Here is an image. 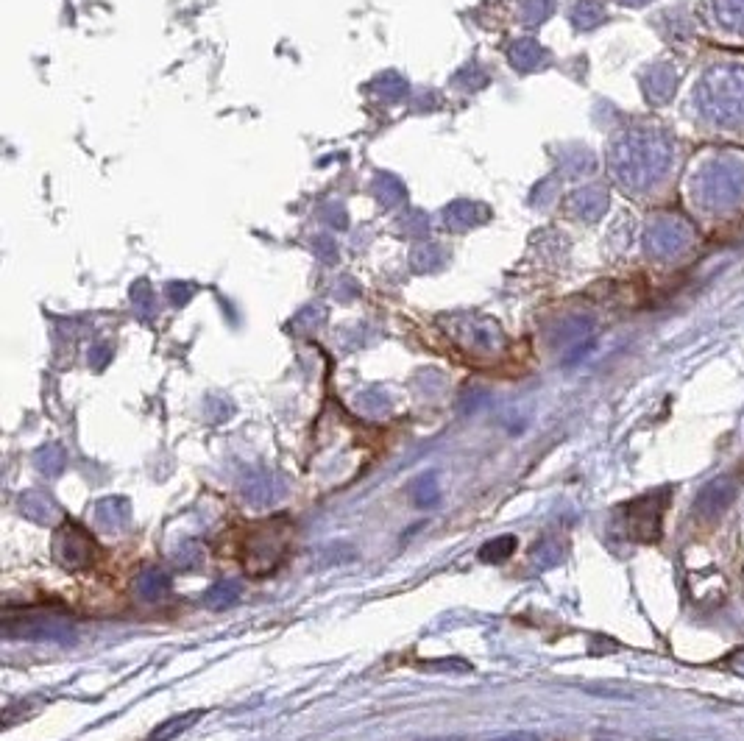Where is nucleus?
I'll return each mask as SVG.
<instances>
[{
	"mask_svg": "<svg viewBox=\"0 0 744 741\" xmlns=\"http://www.w3.org/2000/svg\"><path fill=\"white\" fill-rule=\"evenodd\" d=\"M240 594H243V585L235 583V580H221V583L209 585V591L204 594V605L212 611H226L240 599Z\"/></svg>",
	"mask_w": 744,
	"mask_h": 741,
	"instance_id": "9d476101",
	"label": "nucleus"
},
{
	"mask_svg": "<svg viewBox=\"0 0 744 741\" xmlns=\"http://www.w3.org/2000/svg\"><path fill=\"white\" fill-rule=\"evenodd\" d=\"M98 555V546L92 541V535L76 524V521L65 519L56 533H53V560L67 569V572H81L92 566V560Z\"/></svg>",
	"mask_w": 744,
	"mask_h": 741,
	"instance_id": "20e7f679",
	"label": "nucleus"
},
{
	"mask_svg": "<svg viewBox=\"0 0 744 741\" xmlns=\"http://www.w3.org/2000/svg\"><path fill=\"white\" fill-rule=\"evenodd\" d=\"M499 741H536L533 736H508V739H499Z\"/></svg>",
	"mask_w": 744,
	"mask_h": 741,
	"instance_id": "f3484780",
	"label": "nucleus"
},
{
	"mask_svg": "<svg viewBox=\"0 0 744 741\" xmlns=\"http://www.w3.org/2000/svg\"><path fill=\"white\" fill-rule=\"evenodd\" d=\"M516 541H519L516 535H499L494 541L480 546L477 558L483 560V563H505L516 552Z\"/></svg>",
	"mask_w": 744,
	"mask_h": 741,
	"instance_id": "f8f14e48",
	"label": "nucleus"
},
{
	"mask_svg": "<svg viewBox=\"0 0 744 741\" xmlns=\"http://www.w3.org/2000/svg\"><path fill=\"white\" fill-rule=\"evenodd\" d=\"M92 519H95V524H98L101 530H106V533H120V530H126L131 519L129 499H123V496H106V499L92 505Z\"/></svg>",
	"mask_w": 744,
	"mask_h": 741,
	"instance_id": "0eeeda50",
	"label": "nucleus"
},
{
	"mask_svg": "<svg viewBox=\"0 0 744 741\" xmlns=\"http://www.w3.org/2000/svg\"><path fill=\"white\" fill-rule=\"evenodd\" d=\"M285 491H288V485L274 471H257V474H251L243 482V499L251 507L274 505V502H279L285 496Z\"/></svg>",
	"mask_w": 744,
	"mask_h": 741,
	"instance_id": "423d86ee",
	"label": "nucleus"
},
{
	"mask_svg": "<svg viewBox=\"0 0 744 741\" xmlns=\"http://www.w3.org/2000/svg\"><path fill=\"white\" fill-rule=\"evenodd\" d=\"M20 510L23 516L37 524H51V521L62 519V510L53 502L48 494H40V491H28V494L20 496Z\"/></svg>",
	"mask_w": 744,
	"mask_h": 741,
	"instance_id": "6e6552de",
	"label": "nucleus"
},
{
	"mask_svg": "<svg viewBox=\"0 0 744 741\" xmlns=\"http://www.w3.org/2000/svg\"><path fill=\"white\" fill-rule=\"evenodd\" d=\"M410 496L418 507H432L438 505V496H441V488H438V477L435 474H424L413 482L410 488Z\"/></svg>",
	"mask_w": 744,
	"mask_h": 741,
	"instance_id": "ddd939ff",
	"label": "nucleus"
},
{
	"mask_svg": "<svg viewBox=\"0 0 744 741\" xmlns=\"http://www.w3.org/2000/svg\"><path fill=\"white\" fill-rule=\"evenodd\" d=\"M173 560H176L182 569H196L198 563H204V549H201L196 541H184V544L173 552Z\"/></svg>",
	"mask_w": 744,
	"mask_h": 741,
	"instance_id": "2eb2a0df",
	"label": "nucleus"
},
{
	"mask_svg": "<svg viewBox=\"0 0 744 741\" xmlns=\"http://www.w3.org/2000/svg\"><path fill=\"white\" fill-rule=\"evenodd\" d=\"M37 466H40L48 477H56V474L65 468V455H62L59 449H48V452L42 449V455L37 457Z\"/></svg>",
	"mask_w": 744,
	"mask_h": 741,
	"instance_id": "dca6fc26",
	"label": "nucleus"
},
{
	"mask_svg": "<svg viewBox=\"0 0 744 741\" xmlns=\"http://www.w3.org/2000/svg\"><path fill=\"white\" fill-rule=\"evenodd\" d=\"M3 627L9 638H34V641H56V644H67L76 638V627L59 613L28 611L20 616L9 613Z\"/></svg>",
	"mask_w": 744,
	"mask_h": 741,
	"instance_id": "7ed1b4c3",
	"label": "nucleus"
},
{
	"mask_svg": "<svg viewBox=\"0 0 744 741\" xmlns=\"http://www.w3.org/2000/svg\"><path fill=\"white\" fill-rule=\"evenodd\" d=\"M669 496L666 491L639 496L622 507V524L625 535L636 544H655L661 538V524H664V510Z\"/></svg>",
	"mask_w": 744,
	"mask_h": 741,
	"instance_id": "f03ea898",
	"label": "nucleus"
},
{
	"mask_svg": "<svg viewBox=\"0 0 744 741\" xmlns=\"http://www.w3.org/2000/svg\"><path fill=\"white\" fill-rule=\"evenodd\" d=\"M739 496V480L733 474H722L717 480H711L703 491L697 494L692 505L694 519L700 521H714L719 519L728 507L733 505V499Z\"/></svg>",
	"mask_w": 744,
	"mask_h": 741,
	"instance_id": "39448f33",
	"label": "nucleus"
},
{
	"mask_svg": "<svg viewBox=\"0 0 744 741\" xmlns=\"http://www.w3.org/2000/svg\"><path fill=\"white\" fill-rule=\"evenodd\" d=\"M134 591L145 602H159V599H165L170 594V577L157 566L143 569L140 577H137V583H134Z\"/></svg>",
	"mask_w": 744,
	"mask_h": 741,
	"instance_id": "1a4fd4ad",
	"label": "nucleus"
},
{
	"mask_svg": "<svg viewBox=\"0 0 744 741\" xmlns=\"http://www.w3.org/2000/svg\"><path fill=\"white\" fill-rule=\"evenodd\" d=\"M561 558L563 544L558 538H544V541H538V544L533 546V552H530V560H533V566H538V569H549V566H555Z\"/></svg>",
	"mask_w": 744,
	"mask_h": 741,
	"instance_id": "4468645a",
	"label": "nucleus"
},
{
	"mask_svg": "<svg viewBox=\"0 0 744 741\" xmlns=\"http://www.w3.org/2000/svg\"><path fill=\"white\" fill-rule=\"evenodd\" d=\"M290 538H293V524L288 521V516H276V519L260 524L243 544V569H246V574L265 577V574L276 572L279 563L288 555Z\"/></svg>",
	"mask_w": 744,
	"mask_h": 741,
	"instance_id": "f257e3e1",
	"label": "nucleus"
},
{
	"mask_svg": "<svg viewBox=\"0 0 744 741\" xmlns=\"http://www.w3.org/2000/svg\"><path fill=\"white\" fill-rule=\"evenodd\" d=\"M201 716H204V711H187V714H182V716H170V719H165L159 728L151 730L148 741H173L176 736H182L184 730L193 728Z\"/></svg>",
	"mask_w": 744,
	"mask_h": 741,
	"instance_id": "9b49d317",
	"label": "nucleus"
}]
</instances>
